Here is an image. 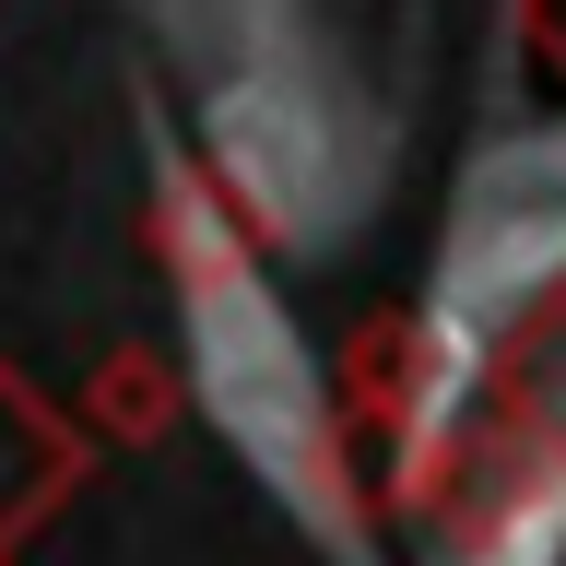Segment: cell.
Here are the masks:
<instances>
[]
</instances>
